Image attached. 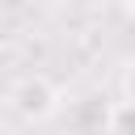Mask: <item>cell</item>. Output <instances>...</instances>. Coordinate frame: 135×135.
Returning <instances> with one entry per match:
<instances>
[{"instance_id":"obj_1","label":"cell","mask_w":135,"mask_h":135,"mask_svg":"<svg viewBox=\"0 0 135 135\" xmlns=\"http://www.w3.org/2000/svg\"><path fill=\"white\" fill-rule=\"evenodd\" d=\"M8 105H13L17 118H25V122H46V118L59 110V89H55L46 76H21V80L8 89Z\"/></svg>"},{"instance_id":"obj_2","label":"cell","mask_w":135,"mask_h":135,"mask_svg":"<svg viewBox=\"0 0 135 135\" xmlns=\"http://www.w3.org/2000/svg\"><path fill=\"white\" fill-rule=\"evenodd\" d=\"M105 131L110 135H135V101H114L105 110Z\"/></svg>"},{"instance_id":"obj_3","label":"cell","mask_w":135,"mask_h":135,"mask_svg":"<svg viewBox=\"0 0 135 135\" xmlns=\"http://www.w3.org/2000/svg\"><path fill=\"white\" fill-rule=\"evenodd\" d=\"M122 97H127V101H135V55L122 63Z\"/></svg>"},{"instance_id":"obj_4","label":"cell","mask_w":135,"mask_h":135,"mask_svg":"<svg viewBox=\"0 0 135 135\" xmlns=\"http://www.w3.org/2000/svg\"><path fill=\"white\" fill-rule=\"evenodd\" d=\"M122 8H127V13H131V17H135V0H122Z\"/></svg>"}]
</instances>
